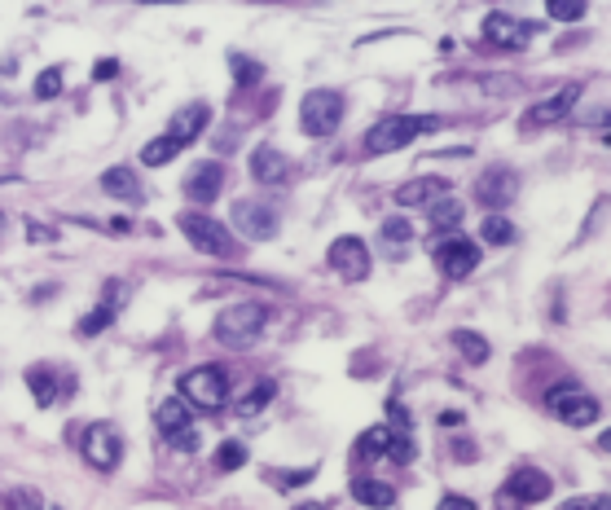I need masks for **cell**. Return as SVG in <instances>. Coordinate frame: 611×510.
Masks as SVG:
<instances>
[{
  "label": "cell",
  "mask_w": 611,
  "mask_h": 510,
  "mask_svg": "<svg viewBox=\"0 0 611 510\" xmlns=\"http://www.w3.org/2000/svg\"><path fill=\"white\" fill-rule=\"evenodd\" d=\"M440 128V119H431V115H383L369 132H365V150L369 154H392L409 146V141H418L422 132H436Z\"/></svg>",
  "instance_id": "6da1fadb"
},
{
  "label": "cell",
  "mask_w": 611,
  "mask_h": 510,
  "mask_svg": "<svg viewBox=\"0 0 611 510\" xmlns=\"http://www.w3.org/2000/svg\"><path fill=\"white\" fill-rule=\"evenodd\" d=\"M264 326H268V308L247 300V304H233L216 317V339L225 348H247V344H255L264 335Z\"/></svg>",
  "instance_id": "7a4b0ae2"
},
{
  "label": "cell",
  "mask_w": 611,
  "mask_h": 510,
  "mask_svg": "<svg viewBox=\"0 0 611 510\" xmlns=\"http://www.w3.org/2000/svg\"><path fill=\"white\" fill-rule=\"evenodd\" d=\"M181 234L190 238V247H199L203 255H216V259H229V255L238 251L233 247V234L220 225V220H211L207 211H181Z\"/></svg>",
  "instance_id": "3957f363"
},
{
  "label": "cell",
  "mask_w": 611,
  "mask_h": 510,
  "mask_svg": "<svg viewBox=\"0 0 611 510\" xmlns=\"http://www.w3.org/2000/svg\"><path fill=\"white\" fill-rule=\"evenodd\" d=\"M181 401L199 409H220L229 401V378L220 365H194L185 378H181Z\"/></svg>",
  "instance_id": "277c9868"
},
{
  "label": "cell",
  "mask_w": 611,
  "mask_h": 510,
  "mask_svg": "<svg viewBox=\"0 0 611 510\" xmlns=\"http://www.w3.org/2000/svg\"><path fill=\"white\" fill-rule=\"evenodd\" d=\"M357 458L374 462V458H392V462H413L418 458V445L409 431H396V427H369L365 436L357 440Z\"/></svg>",
  "instance_id": "5b68a950"
},
{
  "label": "cell",
  "mask_w": 611,
  "mask_h": 510,
  "mask_svg": "<svg viewBox=\"0 0 611 510\" xmlns=\"http://www.w3.org/2000/svg\"><path fill=\"white\" fill-rule=\"evenodd\" d=\"M300 123L312 137H330L339 123H344V98L335 89H312L304 98V110H300Z\"/></svg>",
  "instance_id": "8992f818"
},
{
  "label": "cell",
  "mask_w": 611,
  "mask_h": 510,
  "mask_svg": "<svg viewBox=\"0 0 611 510\" xmlns=\"http://www.w3.org/2000/svg\"><path fill=\"white\" fill-rule=\"evenodd\" d=\"M154 422H158V431L172 440V449H181V454H194L199 449V431H194V413L190 405L181 401V396H167L158 413H154Z\"/></svg>",
  "instance_id": "52a82bcc"
},
{
  "label": "cell",
  "mask_w": 611,
  "mask_h": 510,
  "mask_svg": "<svg viewBox=\"0 0 611 510\" xmlns=\"http://www.w3.org/2000/svg\"><path fill=\"white\" fill-rule=\"evenodd\" d=\"M277 211L268 203H259V199H238L233 203V229L242 234V238H251V242H268V238H277Z\"/></svg>",
  "instance_id": "ba28073f"
},
{
  "label": "cell",
  "mask_w": 611,
  "mask_h": 510,
  "mask_svg": "<svg viewBox=\"0 0 611 510\" xmlns=\"http://www.w3.org/2000/svg\"><path fill=\"white\" fill-rule=\"evenodd\" d=\"M546 401H550V409H559V418L572 422V427H590V422H598V413H603V405H598L590 392H581L576 383H559Z\"/></svg>",
  "instance_id": "9c48e42d"
},
{
  "label": "cell",
  "mask_w": 611,
  "mask_h": 510,
  "mask_svg": "<svg viewBox=\"0 0 611 510\" xmlns=\"http://www.w3.org/2000/svg\"><path fill=\"white\" fill-rule=\"evenodd\" d=\"M436 268L449 277V282H458V277H466V273H475V264H479V247L471 242V238H440L436 247Z\"/></svg>",
  "instance_id": "30bf717a"
},
{
  "label": "cell",
  "mask_w": 611,
  "mask_h": 510,
  "mask_svg": "<svg viewBox=\"0 0 611 510\" xmlns=\"http://www.w3.org/2000/svg\"><path fill=\"white\" fill-rule=\"evenodd\" d=\"M80 449H84V458L93 462L98 471H115L119 458H123V440H119V431H115L110 422H93V427L84 431Z\"/></svg>",
  "instance_id": "8fae6325"
},
{
  "label": "cell",
  "mask_w": 611,
  "mask_h": 510,
  "mask_svg": "<svg viewBox=\"0 0 611 510\" xmlns=\"http://www.w3.org/2000/svg\"><path fill=\"white\" fill-rule=\"evenodd\" d=\"M330 268H335L344 282H365V277H369V247L361 242L357 234L335 238V242H330Z\"/></svg>",
  "instance_id": "7c38bea8"
},
{
  "label": "cell",
  "mask_w": 611,
  "mask_h": 510,
  "mask_svg": "<svg viewBox=\"0 0 611 510\" xmlns=\"http://www.w3.org/2000/svg\"><path fill=\"white\" fill-rule=\"evenodd\" d=\"M532 31H537V22H519L510 13H488L484 18V40L497 45V49H523Z\"/></svg>",
  "instance_id": "4fadbf2b"
},
{
  "label": "cell",
  "mask_w": 611,
  "mask_h": 510,
  "mask_svg": "<svg viewBox=\"0 0 611 510\" xmlns=\"http://www.w3.org/2000/svg\"><path fill=\"white\" fill-rule=\"evenodd\" d=\"M581 102V84H563L559 93H550L546 102H537L532 110H528V128H550V123H559V119H567L572 115V106Z\"/></svg>",
  "instance_id": "5bb4252c"
},
{
  "label": "cell",
  "mask_w": 611,
  "mask_h": 510,
  "mask_svg": "<svg viewBox=\"0 0 611 510\" xmlns=\"http://www.w3.org/2000/svg\"><path fill=\"white\" fill-rule=\"evenodd\" d=\"M211 123V110H207L203 102H190V106H181L176 115H172V123H167V141L172 146H190V141H199L203 137V128Z\"/></svg>",
  "instance_id": "9a60e30c"
},
{
  "label": "cell",
  "mask_w": 611,
  "mask_h": 510,
  "mask_svg": "<svg viewBox=\"0 0 611 510\" xmlns=\"http://www.w3.org/2000/svg\"><path fill=\"white\" fill-rule=\"evenodd\" d=\"M502 493H510V502H528V506H532V502H546V497L555 493V484H550L546 471H537V466H519Z\"/></svg>",
  "instance_id": "2e32d148"
},
{
  "label": "cell",
  "mask_w": 611,
  "mask_h": 510,
  "mask_svg": "<svg viewBox=\"0 0 611 510\" xmlns=\"http://www.w3.org/2000/svg\"><path fill=\"white\" fill-rule=\"evenodd\" d=\"M220 190H225V167H220V163H194V167H190V176H185V199L211 203V199H220Z\"/></svg>",
  "instance_id": "e0dca14e"
},
{
  "label": "cell",
  "mask_w": 611,
  "mask_h": 510,
  "mask_svg": "<svg viewBox=\"0 0 611 510\" xmlns=\"http://www.w3.org/2000/svg\"><path fill=\"white\" fill-rule=\"evenodd\" d=\"M475 194H479V203L484 207H506L514 194H519V176L510 172V167H493L488 176H479V185H475Z\"/></svg>",
  "instance_id": "ac0fdd59"
},
{
  "label": "cell",
  "mask_w": 611,
  "mask_h": 510,
  "mask_svg": "<svg viewBox=\"0 0 611 510\" xmlns=\"http://www.w3.org/2000/svg\"><path fill=\"white\" fill-rule=\"evenodd\" d=\"M251 176L259 181V185H282V181L291 176V158H286L282 150H273V146H255Z\"/></svg>",
  "instance_id": "d6986e66"
},
{
  "label": "cell",
  "mask_w": 611,
  "mask_h": 510,
  "mask_svg": "<svg viewBox=\"0 0 611 510\" xmlns=\"http://www.w3.org/2000/svg\"><path fill=\"white\" fill-rule=\"evenodd\" d=\"M449 194V181L445 176H418V181H405L396 190V203L401 207H422V203H436Z\"/></svg>",
  "instance_id": "ffe728a7"
},
{
  "label": "cell",
  "mask_w": 611,
  "mask_h": 510,
  "mask_svg": "<svg viewBox=\"0 0 611 510\" xmlns=\"http://www.w3.org/2000/svg\"><path fill=\"white\" fill-rule=\"evenodd\" d=\"M352 502L365 510H392L396 506V489L392 484H383V480H369V475H361L352 480Z\"/></svg>",
  "instance_id": "44dd1931"
},
{
  "label": "cell",
  "mask_w": 611,
  "mask_h": 510,
  "mask_svg": "<svg viewBox=\"0 0 611 510\" xmlns=\"http://www.w3.org/2000/svg\"><path fill=\"white\" fill-rule=\"evenodd\" d=\"M102 190L110 199H141V185H137L132 167H110V172H102Z\"/></svg>",
  "instance_id": "7402d4cb"
},
{
  "label": "cell",
  "mask_w": 611,
  "mask_h": 510,
  "mask_svg": "<svg viewBox=\"0 0 611 510\" xmlns=\"http://www.w3.org/2000/svg\"><path fill=\"white\" fill-rule=\"evenodd\" d=\"M454 348L462 353V361H471V365H484L488 361V339L484 335H475V330H454Z\"/></svg>",
  "instance_id": "603a6c76"
},
{
  "label": "cell",
  "mask_w": 611,
  "mask_h": 510,
  "mask_svg": "<svg viewBox=\"0 0 611 510\" xmlns=\"http://www.w3.org/2000/svg\"><path fill=\"white\" fill-rule=\"evenodd\" d=\"M514 238H519V229L510 225L502 211H488V216H484V242H488V247H510Z\"/></svg>",
  "instance_id": "cb8c5ba5"
},
{
  "label": "cell",
  "mask_w": 611,
  "mask_h": 510,
  "mask_svg": "<svg viewBox=\"0 0 611 510\" xmlns=\"http://www.w3.org/2000/svg\"><path fill=\"white\" fill-rule=\"evenodd\" d=\"M273 396H277V383H273V378H259L247 396H238V413H242V418H251V413H259V409L268 405Z\"/></svg>",
  "instance_id": "d4e9b609"
},
{
  "label": "cell",
  "mask_w": 611,
  "mask_h": 510,
  "mask_svg": "<svg viewBox=\"0 0 611 510\" xmlns=\"http://www.w3.org/2000/svg\"><path fill=\"white\" fill-rule=\"evenodd\" d=\"M27 387H31L36 405H53V387H57V378H53L49 365H36V370H27Z\"/></svg>",
  "instance_id": "484cf974"
},
{
  "label": "cell",
  "mask_w": 611,
  "mask_h": 510,
  "mask_svg": "<svg viewBox=\"0 0 611 510\" xmlns=\"http://www.w3.org/2000/svg\"><path fill=\"white\" fill-rule=\"evenodd\" d=\"M458 225H462V203L458 199L445 194V199L431 203V229H458Z\"/></svg>",
  "instance_id": "4316f807"
},
{
  "label": "cell",
  "mask_w": 611,
  "mask_h": 510,
  "mask_svg": "<svg viewBox=\"0 0 611 510\" xmlns=\"http://www.w3.org/2000/svg\"><path fill=\"white\" fill-rule=\"evenodd\" d=\"M176 154H181V146H172L167 137H154V141L141 146V163H146V167H163V163H172Z\"/></svg>",
  "instance_id": "83f0119b"
},
{
  "label": "cell",
  "mask_w": 611,
  "mask_h": 510,
  "mask_svg": "<svg viewBox=\"0 0 611 510\" xmlns=\"http://www.w3.org/2000/svg\"><path fill=\"white\" fill-rule=\"evenodd\" d=\"M115 308H119V300H106V304H98L89 317H84V321H80V335H84V339H93L98 330H106V326L115 321Z\"/></svg>",
  "instance_id": "f1b7e54d"
},
{
  "label": "cell",
  "mask_w": 611,
  "mask_h": 510,
  "mask_svg": "<svg viewBox=\"0 0 611 510\" xmlns=\"http://www.w3.org/2000/svg\"><path fill=\"white\" fill-rule=\"evenodd\" d=\"M229 66H233V80H238V84H247V89L264 80V66H259L255 57H242V53H229Z\"/></svg>",
  "instance_id": "f546056e"
},
{
  "label": "cell",
  "mask_w": 611,
  "mask_h": 510,
  "mask_svg": "<svg viewBox=\"0 0 611 510\" xmlns=\"http://www.w3.org/2000/svg\"><path fill=\"white\" fill-rule=\"evenodd\" d=\"M247 462V445H238V440H225L220 449H216V466L220 471H238Z\"/></svg>",
  "instance_id": "4dcf8cb0"
},
{
  "label": "cell",
  "mask_w": 611,
  "mask_h": 510,
  "mask_svg": "<svg viewBox=\"0 0 611 510\" xmlns=\"http://www.w3.org/2000/svg\"><path fill=\"white\" fill-rule=\"evenodd\" d=\"M378 234H383V242H396V247L413 238V229H409L405 216H392V220H383V229H378Z\"/></svg>",
  "instance_id": "1f68e13d"
},
{
  "label": "cell",
  "mask_w": 611,
  "mask_h": 510,
  "mask_svg": "<svg viewBox=\"0 0 611 510\" xmlns=\"http://www.w3.org/2000/svg\"><path fill=\"white\" fill-rule=\"evenodd\" d=\"M550 18H559V22L585 18V0H550Z\"/></svg>",
  "instance_id": "d6a6232c"
},
{
  "label": "cell",
  "mask_w": 611,
  "mask_h": 510,
  "mask_svg": "<svg viewBox=\"0 0 611 510\" xmlns=\"http://www.w3.org/2000/svg\"><path fill=\"white\" fill-rule=\"evenodd\" d=\"M57 93H62V71H57V66H49V71L36 80V98H40V102H49V98H57Z\"/></svg>",
  "instance_id": "836d02e7"
},
{
  "label": "cell",
  "mask_w": 611,
  "mask_h": 510,
  "mask_svg": "<svg viewBox=\"0 0 611 510\" xmlns=\"http://www.w3.org/2000/svg\"><path fill=\"white\" fill-rule=\"evenodd\" d=\"M115 75H119V62H115V57H102V62L93 66V80H115Z\"/></svg>",
  "instance_id": "e575fe53"
},
{
  "label": "cell",
  "mask_w": 611,
  "mask_h": 510,
  "mask_svg": "<svg viewBox=\"0 0 611 510\" xmlns=\"http://www.w3.org/2000/svg\"><path fill=\"white\" fill-rule=\"evenodd\" d=\"M27 238H31V242H53L57 234H53L49 225H31V220H27Z\"/></svg>",
  "instance_id": "d590c367"
},
{
  "label": "cell",
  "mask_w": 611,
  "mask_h": 510,
  "mask_svg": "<svg viewBox=\"0 0 611 510\" xmlns=\"http://www.w3.org/2000/svg\"><path fill=\"white\" fill-rule=\"evenodd\" d=\"M436 510H475V502H471V497H454V493H449V497H440V506Z\"/></svg>",
  "instance_id": "8d00e7d4"
},
{
  "label": "cell",
  "mask_w": 611,
  "mask_h": 510,
  "mask_svg": "<svg viewBox=\"0 0 611 510\" xmlns=\"http://www.w3.org/2000/svg\"><path fill=\"white\" fill-rule=\"evenodd\" d=\"M559 510H598V502H590V497H572V502H563Z\"/></svg>",
  "instance_id": "74e56055"
},
{
  "label": "cell",
  "mask_w": 611,
  "mask_h": 510,
  "mask_svg": "<svg viewBox=\"0 0 611 510\" xmlns=\"http://www.w3.org/2000/svg\"><path fill=\"white\" fill-rule=\"evenodd\" d=\"M0 234H4V216H0Z\"/></svg>",
  "instance_id": "f35d334b"
},
{
  "label": "cell",
  "mask_w": 611,
  "mask_h": 510,
  "mask_svg": "<svg viewBox=\"0 0 611 510\" xmlns=\"http://www.w3.org/2000/svg\"><path fill=\"white\" fill-rule=\"evenodd\" d=\"M53 510H62V506H53Z\"/></svg>",
  "instance_id": "ab89813d"
}]
</instances>
